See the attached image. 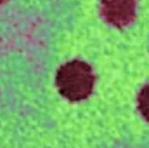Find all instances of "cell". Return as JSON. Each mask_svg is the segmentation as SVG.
<instances>
[{"instance_id":"cell-1","label":"cell","mask_w":149,"mask_h":148,"mask_svg":"<svg viewBox=\"0 0 149 148\" xmlns=\"http://www.w3.org/2000/svg\"><path fill=\"white\" fill-rule=\"evenodd\" d=\"M95 84V75L88 63L74 59L64 63L56 75V85L61 96L70 101H83L87 99Z\"/></svg>"},{"instance_id":"cell-2","label":"cell","mask_w":149,"mask_h":148,"mask_svg":"<svg viewBox=\"0 0 149 148\" xmlns=\"http://www.w3.org/2000/svg\"><path fill=\"white\" fill-rule=\"evenodd\" d=\"M135 0H101V14L102 18L118 28L130 25L135 19Z\"/></svg>"},{"instance_id":"cell-3","label":"cell","mask_w":149,"mask_h":148,"mask_svg":"<svg viewBox=\"0 0 149 148\" xmlns=\"http://www.w3.org/2000/svg\"><path fill=\"white\" fill-rule=\"evenodd\" d=\"M137 105H139V111L142 113V117L149 122V84L146 87H142V91L139 92Z\"/></svg>"},{"instance_id":"cell-4","label":"cell","mask_w":149,"mask_h":148,"mask_svg":"<svg viewBox=\"0 0 149 148\" xmlns=\"http://www.w3.org/2000/svg\"><path fill=\"white\" fill-rule=\"evenodd\" d=\"M3 2H7V0H0V4H3Z\"/></svg>"}]
</instances>
